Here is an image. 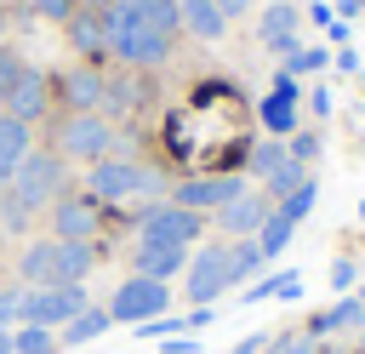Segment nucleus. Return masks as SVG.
Here are the masks:
<instances>
[{
	"label": "nucleus",
	"mask_w": 365,
	"mask_h": 354,
	"mask_svg": "<svg viewBox=\"0 0 365 354\" xmlns=\"http://www.w3.org/2000/svg\"><path fill=\"white\" fill-rule=\"evenodd\" d=\"M359 325H365V303H359V297H336L325 314L308 320V337L319 343V337H331V331H359Z\"/></svg>",
	"instance_id": "14"
},
{
	"label": "nucleus",
	"mask_w": 365,
	"mask_h": 354,
	"mask_svg": "<svg viewBox=\"0 0 365 354\" xmlns=\"http://www.w3.org/2000/svg\"><path fill=\"white\" fill-rule=\"evenodd\" d=\"M268 211H274V194H257V188H240L228 206H217V223L228 228V234H240V240H251L262 223H268Z\"/></svg>",
	"instance_id": "10"
},
{
	"label": "nucleus",
	"mask_w": 365,
	"mask_h": 354,
	"mask_svg": "<svg viewBox=\"0 0 365 354\" xmlns=\"http://www.w3.org/2000/svg\"><path fill=\"white\" fill-rule=\"evenodd\" d=\"M6 320H17V291H11V285L0 291V325H6Z\"/></svg>",
	"instance_id": "36"
},
{
	"label": "nucleus",
	"mask_w": 365,
	"mask_h": 354,
	"mask_svg": "<svg viewBox=\"0 0 365 354\" xmlns=\"http://www.w3.org/2000/svg\"><path fill=\"white\" fill-rule=\"evenodd\" d=\"M359 11H365V6H359Z\"/></svg>",
	"instance_id": "41"
},
{
	"label": "nucleus",
	"mask_w": 365,
	"mask_h": 354,
	"mask_svg": "<svg viewBox=\"0 0 365 354\" xmlns=\"http://www.w3.org/2000/svg\"><path fill=\"white\" fill-rule=\"evenodd\" d=\"M51 268H57V240H34L17 257V285H51Z\"/></svg>",
	"instance_id": "17"
},
{
	"label": "nucleus",
	"mask_w": 365,
	"mask_h": 354,
	"mask_svg": "<svg viewBox=\"0 0 365 354\" xmlns=\"http://www.w3.org/2000/svg\"><path fill=\"white\" fill-rule=\"evenodd\" d=\"M86 308L80 285H17V325H63Z\"/></svg>",
	"instance_id": "4"
},
{
	"label": "nucleus",
	"mask_w": 365,
	"mask_h": 354,
	"mask_svg": "<svg viewBox=\"0 0 365 354\" xmlns=\"http://www.w3.org/2000/svg\"><path fill=\"white\" fill-rule=\"evenodd\" d=\"M257 114H262V126H268V131H297V103H291V97H279V91H268V97L257 103Z\"/></svg>",
	"instance_id": "24"
},
{
	"label": "nucleus",
	"mask_w": 365,
	"mask_h": 354,
	"mask_svg": "<svg viewBox=\"0 0 365 354\" xmlns=\"http://www.w3.org/2000/svg\"><path fill=\"white\" fill-rule=\"evenodd\" d=\"M23 69H29V63H23V57H17L11 46H0V103L11 97V86L23 80Z\"/></svg>",
	"instance_id": "28"
},
{
	"label": "nucleus",
	"mask_w": 365,
	"mask_h": 354,
	"mask_svg": "<svg viewBox=\"0 0 365 354\" xmlns=\"http://www.w3.org/2000/svg\"><path fill=\"white\" fill-rule=\"evenodd\" d=\"M354 280H359V268H354V263H331V291H336V297H348V291H354Z\"/></svg>",
	"instance_id": "33"
},
{
	"label": "nucleus",
	"mask_w": 365,
	"mask_h": 354,
	"mask_svg": "<svg viewBox=\"0 0 365 354\" xmlns=\"http://www.w3.org/2000/svg\"><path fill=\"white\" fill-rule=\"evenodd\" d=\"M325 57H331V51H319V46H308V51H297V57H285V63H291L297 74H314V69H325Z\"/></svg>",
	"instance_id": "31"
},
{
	"label": "nucleus",
	"mask_w": 365,
	"mask_h": 354,
	"mask_svg": "<svg viewBox=\"0 0 365 354\" xmlns=\"http://www.w3.org/2000/svg\"><path fill=\"white\" fill-rule=\"evenodd\" d=\"M114 320H108V308H80L74 320H63V331H57V343H68V348H80V343H97L103 331H108Z\"/></svg>",
	"instance_id": "21"
},
{
	"label": "nucleus",
	"mask_w": 365,
	"mask_h": 354,
	"mask_svg": "<svg viewBox=\"0 0 365 354\" xmlns=\"http://www.w3.org/2000/svg\"><path fill=\"white\" fill-rule=\"evenodd\" d=\"M228 263H234V280H245V274H257V268H262V257H257V246H251V240L228 246Z\"/></svg>",
	"instance_id": "29"
},
{
	"label": "nucleus",
	"mask_w": 365,
	"mask_h": 354,
	"mask_svg": "<svg viewBox=\"0 0 365 354\" xmlns=\"http://www.w3.org/2000/svg\"><path fill=\"white\" fill-rule=\"evenodd\" d=\"M285 148H291V160H302V166H308V160L319 154V137H314V131H297V137H291Z\"/></svg>",
	"instance_id": "32"
},
{
	"label": "nucleus",
	"mask_w": 365,
	"mask_h": 354,
	"mask_svg": "<svg viewBox=\"0 0 365 354\" xmlns=\"http://www.w3.org/2000/svg\"><path fill=\"white\" fill-rule=\"evenodd\" d=\"M51 228H57V240H91V234H97V206H91V194H57V200H51Z\"/></svg>",
	"instance_id": "11"
},
{
	"label": "nucleus",
	"mask_w": 365,
	"mask_h": 354,
	"mask_svg": "<svg viewBox=\"0 0 365 354\" xmlns=\"http://www.w3.org/2000/svg\"><path fill=\"white\" fill-rule=\"evenodd\" d=\"M262 348H268V337H262V331H251V337H240L228 354H262Z\"/></svg>",
	"instance_id": "35"
},
{
	"label": "nucleus",
	"mask_w": 365,
	"mask_h": 354,
	"mask_svg": "<svg viewBox=\"0 0 365 354\" xmlns=\"http://www.w3.org/2000/svg\"><path fill=\"white\" fill-rule=\"evenodd\" d=\"M188 240H200V211L148 206L143 223H137V246H188Z\"/></svg>",
	"instance_id": "7"
},
{
	"label": "nucleus",
	"mask_w": 365,
	"mask_h": 354,
	"mask_svg": "<svg viewBox=\"0 0 365 354\" xmlns=\"http://www.w3.org/2000/svg\"><path fill=\"white\" fill-rule=\"evenodd\" d=\"M103 23H108V57H125L137 69H154L171 51L177 0H114Z\"/></svg>",
	"instance_id": "1"
},
{
	"label": "nucleus",
	"mask_w": 365,
	"mask_h": 354,
	"mask_svg": "<svg viewBox=\"0 0 365 354\" xmlns=\"http://www.w3.org/2000/svg\"><path fill=\"white\" fill-rule=\"evenodd\" d=\"M262 354H314V337H308V331H285V337H274Z\"/></svg>",
	"instance_id": "30"
},
{
	"label": "nucleus",
	"mask_w": 365,
	"mask_h": 354,
	"mask_svg": "<svg viewBox=\"0 0 365 354\" xmlns=\"http://www.w3.org/2000/svg\"><path fill=\"white\" fill-rule=\"evenodd\" d=\"M68 97H74V103H80V108L91 114V108L103 103V80H97L91 69H74V74H68Z\"/></svg>",
	"instance_id": "26"
},
{
	"label": "nucleus",
	"mask_w": 365,
	"mask_h": 354,
	"mask_svg": "<svg viewBox=\"0 0 365 354\" xmlns=\"http://www.w3.org/2000/svg\"><path fill=\"white\" fill-rule=\"evenodd\" d=\"M177 23L194 40H222V29H228V17L217 11V0H177Z\"/></svg>",
	"instance_id": "15"
},
{
	"label": "nucleus",
	"mask_w": 365,
	"mask_h": 354,
	"mask_svg": "<svg viewBox=\"0 0 365 354\" xmlns=\"http://www.w3.org/2000/svg\"><path fill=\"white\" fill-rule=\"evenodd\" d=\"M0 354H11V331L6 325H0Z\"/></svg>",
	"instance_id": "39"
},
{
	"label": "nucleus",
	"mask_w": 365,
	"mask_h": 354,
	"mask_svg": "<svg viewBox=\"0 0 365 354\" xmlns=\"http://www.w3.org/2000/svg\"><path fill=\"white\" fill-rule=\"evenodd\" d=\"M165 303H171V285H165V280L131 274L125 285H114V297H108L103 308H108V320H120V325H143V320L165 314Z\"/></svg>",
	"instance_id": "5"
},
{
	"label": "nucleus",
	"mask_w": 365,
	"mask_h": 354,
	"mask_svg": "<svg viewBox=\"0 0 365 354\" xmlns=\"http://www.w3.org/2000/svg\"><path fill=\"white\" fill-rule=\"evenodd\" d=\"M0 108H6L11 120H23V126L40 120V114H46V74H40V69H23V80L11 86V97H6Z\"/></svg>",
	"instance_id": "13"
},
{
	"label": "nucleus",
	"mask_w": 365,
	"mask_h": 354,
	"mask_svg": "<svg viewBox=\"0 0 365 354\" xmlns=\"http://www.w3.org/2000/svg\"><path fill=\"white\" fill-rule=\"evenodd\" d=\"M314 200H319V188H314V183H297V188H291V194L279 200V211H285L291 223H302V217L314 211Z\"/></svg>",
	"instance_id": "27"
},
{
	"label": "nucleus",
	"mask_w": 365,
	"mask_h": 354,
	"mask_svg": "<svg viewBox=\"0 0 365 354\" xmlns=\"http://www.w3.org/2000/svg\"><path fill=\"white\" fill-rule=\"evenodd\" d=\"M108 11H86V6H74L68 11V34H74V46L86 51V57H103L108 51V23H103Z\"/></svg>",
	"instance_id": "16"
},
{
	"label": "nucleus",
	"mask_w": 365,
	"mask_h": 354,
	"mask_svg": "<svg viewBox=\"0 0 365 354\" xmlns=\"http://www.w3.org/2000/svg\"><path fill=\"white\" fill-rule=\"evenodd\" d=\"M291 234H297V223H291V217L274 206V211H268V223L251 234V240H257V257H262V263H268V257H279V251L291 246Z\"/></svg>",
	"instance_id": "22"
},
{
	"label": "nucleus",
	"mask_w": 365,
	"mask_h": 354,
	"mask_svg": "<svg viewBox=\"0 0 365 354\" xmlns=\"http://www.w3.org/2000/svg\"><path fill=\"white\" fill-rule=\"evenodd\" d=\"M359 354H365V325H359Z\"/></svg>",
	"instance_id": "40"
},
{
	"label": "nucleus",
	"mask_w": 365,
	"mask_h": 354,
	"mask_svg": "<svg viewBox=\"0 0 365 354\" xmlns=\"http://www.w3.org/2000/svg\"><path fill=\"white\" fill-rule=\"evenodd\" d=\"M297 291H302V274H291V268H285V274H274V280H257V285L245 291V308H251V303H268V297L291 303Z\"/></svg>",
	"instance_id": "23"
},
{
	"label": "nucleus",
	"mask_w": 365,
	"mask_h": 354,
	"mask_svg": "<svg viewBox=\"0 0 365 354\" xmlns=\"http://www.w3.org/2000/svg\"><path fill=\"white\" fill-rule=\"evenodd\" d=\"M154 194H160V171H148V166H131L120 154H108V160L91 166V200H103V206L154 200Z\"/></svg>",
	"instance_id": "3"
},
{
	"label": "nucleus",
	"mask_w": 365,
	"mask_h": 354,
	"mask_svg": "<svg viewBox=\"0 0 365 354\" xmlns=\"http://www.w3.org/2000/svg\"><path fill=\"white\" fill-rule=\"evenodd\" d=\"M40 17H51V23H68V11H74V0H29Z\"/></svg>",
	"instance_id": "34"
},
{
	"label": "nucleus",
	"mask_w": 365,
	"mask_h": 354,
	"mask_svg": "<svg viewBox=\"0 0 365 354\" xmlns=\"http://www.w3.org/2000/svg\"><path fill=\"white\" fill-rule=\"evenodd\" d=\"M188 263V246H137V274L148 280H171Z\"/></svg>",
	"instance_id": "20"
},
{
	"label": "nucleus",
	"mask_w": 365,
	"mask_h": 354,
	"mask_svg": "<svg viewBox=\"0 0 365 354\" xmlns=\"http://www.w3.org/2000/svg\"><path fill=\"white\" fill-rule=\"evenodd\" d=\"M228 285H240L234 280V263H228V246L222 240H205V251L188 257V297H194V308H211Z\"/></svg>",
	"instance_id": "6"
},
{
	"label": "nucleus",
	"mask_w": 365,
	"mask_h": 354,
	"mask_svg": "<svg viewBox=\"0 0 365 354\" xmlns=\"http://www.w3.org/2000/svg\"><path fill=\"white\" fill-rule=\"evenodd\" d=\"M240 188H245L240 177L211 171V177H188V183H177V200H171V206H182V211H217V206H228Z\"/></svg>",
	"instance_id": "9"
},
{
	"label": "nucleus",
	"mask_w": 365,
	"mask_h": 354,
	"mask_svg": "<svg viewBox=\"0 0 365 354\" xmlns=\"http://www.w3.org/2000/svg\"><path fill=\"white\" fill-rule=\"evenodd\" d=\"M57 148L68 154V160H108L114 154V126L108 120H97V114H74L68 126H63V137H57Z\"/></svg>",
	"instance_id": "8"
},
{
	"label": "nucleus",
	"mask_w": 365,
	"mask_h": 354,
	"mask_svg": "<svg viewBox=\"0 0 365 354\" xmlns=\"http://www.w3.org/2000/svg\"><path fill=\"white\" fill-rule=\"evenodd\" d=\"M257 34H262V46L297 57V6H291V0H274V6L257 17Z\"/></svg>",
	"instance_id": "12"
},
{
	"label": "nucleus",
	"mask_w": 365,
	"mask_h": 354,
	"mask_svg": "<svg viewBox=\"0 0 365 354\" xmlns=\"http://www.w3.org/2000/svg\"><path fill=\"white\" fill-rule=\"evenodd\" d=\"M63 194V154H29L17 171H11V188H6V223L23 228L34 206H51Z\"/></svg>",
	"instance_id": "2"
},
{
	"label": "nucleus",
	"mask_w": 365,
	"mask_h": 354,
	"mask_svg": "<svg viewBox=\"0 0 365 354\" xmlns=\"http://www.w3.org/2000/svg\"><path fill=\"white\" fill-rule=\"evenodd\" d=\"M308 103H314V114H331V91H325V86H314V97H308Z\"/></svg>",
	"instance_id": "38"
},
{
	"label": "nucleus",
	"mask_w": 365,
	"mask_h": 354,
	"mask_svg": "<svg viewBox=\"0 0 365 354\" xmlns=\"http://www.w3.org/2000/svg\"><path fill=\"white\" fill-rule=\"evenodd\" d=\"M11 354H57V331L51 325H17L11 331Z\"/></svg>",
	"instance_id": "25"
},
{
	"label": "nucleus",
	"mask_w": 365,
	"mask_h": 354,
	"mask_svg": "<svg viewBox=\"0 0 365 354\" xmlns=\"http://www.w3.org/2000/svg\"><path fill=\"white\" fill-rule=\"evenodd\" d=\"M217 11H222V17H245V11H251V0H217Z\"/></svg>",
	"instance_id": "37"
},
{
	"label": "nucleus",
	"mask_w": 365,
	"mask_h": 354,
	"mask_svg": "<svg viewBox=\"0 0 365 354\" xmlns=\"http://www.w3.org/2000/svg\"><path fill=\"white\" fill-rule=\"evenodd\" d=\"M29 126L23 120H11V114H0V183H11V171L29 160Z\"/></svg>",
	"instance_id": "19"
},
{
	"label": "nucleus",
	"mask_w": 365,
	"mask_h": 354,
	"mask_svg": "<svg viewBox=\"0 0 365 354\" xmlns=\"http://www.w3.org/2000/svg\"><path fill=\"white\" fill-rule=\"evenodd\" d=\"M91 274V240H57V268L51 285H80Z\"/></svg>",
	"instance_id": "18"
}]
</instances>
